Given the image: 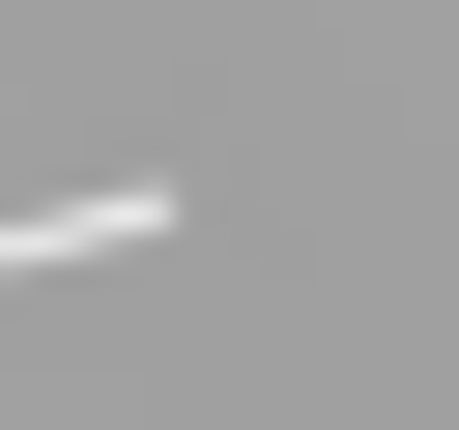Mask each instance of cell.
I'll return each mask as SVG.
<instances>
[{
  "mask_svg": "<svg viewBox=\"0 0 459 430\" xmlns=\"http://www.w3.org/2000/svg\"><path fill=\"white\" fill-rule=\"evenodd\" d=\"M143 229H172L143 172H115V201H0V287H29V258H143Z\"/></svg>",
  "mask_w": 459,
  "mask_h": 430,
  "instance_id": "cell-1",
  "label": "cell"
}]
</instances>
